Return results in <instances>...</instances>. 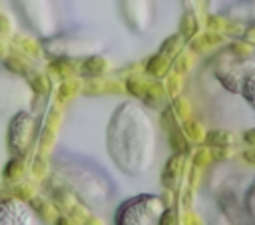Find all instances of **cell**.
<instances>
[{
    "label": "cell",
    "instance_id": "6da1fadb",
    "mask_svg": "<svg viewBox=\"0 0 255 225\" xmlns=\"http://www.w3.org/2000/svg\"><path fill=\"white\" fill-rule=\"evenodd\" d=\"M94 64H96V58H92L90 62H86L84 68H82V74H84V76H98V74L106 68V62H102V60L98 62V66H94Z\"/></svg>",
    "mask_w": 255,
    "mask_h": 225
}]
</instances>
